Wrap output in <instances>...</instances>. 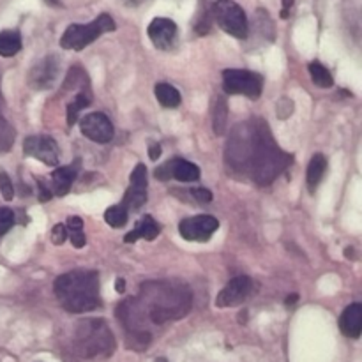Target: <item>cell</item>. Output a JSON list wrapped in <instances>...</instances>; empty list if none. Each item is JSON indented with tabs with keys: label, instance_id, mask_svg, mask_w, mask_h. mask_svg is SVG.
Here are the masks:
<instances>
[{
	"label": "cell",
	"instance_id": "cell-1",
	"mask_svg": "<svg viewBox=\"0 0 362 362\" xmlns=\"http://www.w3.org/2000/svg\"><path fill=\"white\" fill-rule=\"evenodd\" d=\"M191 293L177 283H147L141 296L119 306V318L127 327V346L136 352L147 349L152 336L144 332V322L154 325L179 320L189 311Z\"/></svg>",
	"mask_w": 362,
	"mask_h": 362
},
{
	"label": "cell",
	"instance_id": "cell-2",
	"mask_svg": "<svg viewBox=\"0 0 362 362\" xmlns=\"http://www.w3.org/2000/svg\"><path fill=\"white\" fill-rule=\"evenodd\" d=\"M228 159L237 168H251V177L260 186L271 184L292 163V158L272 141L265 122L243 124L230 141Z\"/></svg>",
	"mask_w": 362,
	"mask_h": 362
},
{
	"label": "cell",
	"instance_id": "cell-3",
	"mask_svg": "<svg viewBox=\"0 0 362 362\" xmlns=\"http://www.w3.org/2000/svg\"><path fill=\"white\" fill-rule=\"evenodd\" d=\"M55 296L60 306L71 313H87L101 306L99 276L94 271H73L55 281Z\"/></svg>",
	"mask_w": 362,
	"mask_h": 362
},
{
	"label": "cell",
	"instance_id": "cell-4",
	"mask_svg": "<svg viewBox=\"0 0 362 362\" xmlns=\"http://www.w3.org/2000/svg\"><path fill=\"white\" fill-rule=\"evenodd\" d=\"M115 338L105 320L94 318V320L78 322L73 336V349L81 359H108L115 352Z\"/></svg>",
	"mask_w": 362,
	"mask_h": 362
},
{
	"label": "cell",
	"instance_id": "cell-5",
	"mask_svg": "<svg viewBox=\"0 0 362 362\" xmlns=\"http://www.w3.org/2000/svg\"><path fill=\"white\" fill-rule=\"evenodd\" d=\"M115 21L110 14H99L94 21L85 25L73 23L66 28V32L60 37V46L64 49H74V52H80L85 46H88L90 42H94L99 35L106 34V32L115 30Z\"/></svg>",
	"mask_w": 362,
	"mask_h": 362
},
{
	"label": "cell",
	"instance_id": "cell-6",
	"mask_svg": "<svg viewBox=\"0 0 362 362\" xmlns=\"http://www.w3.org/2000/svg\"><path fill=\"white\" fill-rule=\"evenodd\" d=\"M214 21L226 32L237 39H246L250 32L247 16L239 4L232 0H218L214 2Z\"/></svg>",
	"mask_w": 362,
	"mask_h": 362
},
{
	"label": "cell",
	"instance_id": "cell-7",
	"mask_svg": "<svg viewBox=\"0 0 362 362\" xmlns=\"http://www.w3.org/2000/svg\"><path fill=\"white\" fill-rule=\"evenodd\" d=\"M223 88L226 94H243L258 99L264 88V78L253 71L225 69L223 71Z\"/></svg>",
	"mask_w": 362,
	"mask_h": 362
},
{
	"label": "cell",
	"instance_id": "cell-8",
	"mask_svg": "<svg viewBox=\"0 0 362 362\" xmlns=\"http://www.w3.org/2000/svg\"><path fill=\"white\" fill-rule=\"evenodd\" d=\"M219 228V221L214 216L200 214L193 218L182 219L179 225V232L182 239L189 243H207L212 237V233Z\"/></svg>",
	"mask_w": 362,
	"mask_h": 362
},
{
	"label": "cell",
	"instance_id": "cell-9",
	"mask_svg": "<svg viewBox=\"0 0 362 362\" xmlns=\"http://www.w3.org/2000/svg\"><path fill=\"white\" fill-rule=\"evenodd\" d=\"M23 152L28 158H34L42 161L48 166H57L60 159V148L52 136L37 134V136H28L23 140Z\"/></svg>",
	"mask_w": 362,
	"mask_h": 362
},
{
	"label": "cell",
	"instance_id": "cell-10",
	"mask_svg": "<svg viewBox=\"0 0 362 362\" xmlns=\"http://www.w3.org/2000/svg\"><path fill=\"white\" fill-rule=\"evenodd\" d=\"M80 129L88 140L95 141V144H108V141L113 140V134H115L112 120L101 112L85 115L80 120Z\"/></svg>",
	"mask_w": 362,
	"mask_h": 362
},
{
	"label": "cell",
	"instance_id": "cell-11",
	"mask_svg": "<svg viewBox=\"0 0 362 362\" xmlns=\"http://www.w3.org/2000/svg\"><path fill=\"white\" fill-rule=\"evenodd\" d=\"M253 290V281L246 276H237V278L230 279L228 285L218 293L216 299V306L218 308H232L243 304L247 297L251 296Z\"/></svg>",
	"mask_w": 362,
	"mask_h": 362
},
{
	"label": "cell",
	"instance_id": "cell-12",
	"mask_svg": "<svg viewBox=\"0 0 362 362\" xmlns=\"http://www.w3.org/2000/svg\"><path fill=\"white\" fill-rule=\"evenodd\" d=\"M154 177L159 180L175 179L179 182H194L200 179V168L186 159H172L166 165L156 168Z\"/></svg>",
	"mask_w": 362,
	"mask_h": 362
},
{
	"label": "cell",
	"instance_id": "cell-13",
	"mask_svg": "<svg viewBox=\"0 0 362 362\" xmlns=\"http://www.w3.org/2000/svg\"><path fill=\"white\" fill-rule=\"evenodd\" d=\"M145 202H147V168L140 163L131 173V184L124 194L122 205L126 209H140Z\"/></svg>",
	"mask_w": 362,
	"mask_h": 362
},
{
	"label": "cell",
	"instance_id": "cell-14",
	"mask_svg": "<svg viewBox=\"0 0 362 362\" xmlns=\"http://www.w3.org/2000/svg\"><path fill=\"white\" fill-rule=\"evenodd\" d=\"M57 74H59V59L53 55H49L32 67L30 76H28V83H30L32 88L42 90V88L52 87V83L55 81Z\"/></svg>",
	"mask_w": 362,
	"mask_h": 362
},
{
	"label": "cell",
	"instance_id": "cell-15",
	"mask_svg": "<svg viewBox=\"0 0 362 362\" xmlns=\"http://www.w3.org/2000/svg\"><path fill=\"white\" fill-rule=\"evenodd\" d=\"M152 45L159 49H168L177 37V25L170 18H154L147 28Z\"/></svg>",
	"mask_w": 362,
	"mask_h": 362
},
{
	"label": "cell",
	"instance_id": "cell-16",
	"mask_svg": "<svg viewBox=\"0 0 362 362\" xmlns=\"http://www.w3.org/2000/svg\"><path fill=\"white\" fill-rule=\"evenodd\" d=\"M78 166H80V161L76 159L73 165L60 166V168L53 170L52 177H49V179H52V182H49V191H52V194L62 198L69 193L71 186H73L74 179H76L78 175Z\"/></svg>",
	"mask_w": 362,
	"mask_h": 362
},
{
	"label": "cell",
	"instance_id": "cell-17",
	"mask_svg": "<svg viewBox=\"0 0 362 362\" xmlns=\"http://www.w3.org/2000/svg\"><path fill=\"white\" fill-rule=\"evenodd\" d=\"M339 329L343 334L350 339H359L362 332V306L359 303H354L343 311L339 318Z\"/></svg>",
	"mask_w": 362,
	"mask_h": 362
},
{
	"label": "cell",
	"instance_id": "cell-18",
	"mask_svg": "<svg viewBox=\"0 0 362 362\" xmlns=\"http://www.w3.org/2000/svg\"><path fill=\"white\" fill-rule=\"evenodd\" d=\"M159 232H161V228H159L158 221H156L154 218H151V216H145V218L141 219L140 223H138L136 228H134L133 232H129L126 237H124V240H126L127 244L136 243L138 239L154 240L156 237L159 235Z\"/></svg>",
	"mask_w": 362,
	"mask_h": 362
},
{
	"label": "cell",
	"instance_id": "cell-19",
	"mask_svg": "<svg viewBox=\"0 0 362 362\" xmlns=\"http://www.w3.org/2000/svg\"><path fill=\"white\" fill-rule=\"evenodd\" d=\"M212 21H214V2H211V0H200L197 16H194V30L200 35L209 34L212 27Z\"/></svg>",
	"mask_w": 362,
	"mask_h": 362
},
{
	"label": "cell",
	"instance_id": "cell-20",
	"mask_svg": "<svg viewBox=\"0 0 362 362\" xmlns=\"http://www.w3.org/2000/svg\"><path fill=\"white\" fill-rule=\"evenodd\" d=\"M325 170H327V159H325L322 154H315L313 158H311L310 165H308V172H306V182H308V187H310V191L317 189L320 180L324 179Z\"/></svg>",
	"mask_w": 362,
	"mask_h": 362
},
{
	"label": "cell",
	"instance_id": "cell-21",
	"mask_svg": "<svg viewBox=\"0 0 362 362\" xmlns=\"http://www.w3.org/2000/svg\"><path fill=\"white\" fill-rule=\"evenodd\" d=\"M156 98H158L159 105L165 106V108H177L182 101V95L177 90L175 87H172L170 83H158L154 88Z\"/></svg>",
	"mask_w": 362,
	"mask_h": 362
},
{
	"label": "cell",
	"instance_id": "cell-22",
	"mask_svg": "<svg viewBox=\"0 0 362 362\" xmlns=\"http://www.w3.org/2000/svg\"><path fill=\"white\" fill-rule=\"evenodd\" d=\"M21 49V37L16 30L0 32V55L14 57Z\"/></svg>",
	"mask_w": 362,
	"mask_h": 362
},
{
	"label": "cell",
	"instance_id": "cell-23",
	"mask_svg": "<svg viewBox=\"0 0 362 362\" xmlns=\"http://www.w3.org/2000/svg\"><path fill=\"white\" fill-rule=\"evenodd\" d=\"M67 239H71V244H73L76 250H80V247L85 246V233H83V219L78 218V216H71L69 219H67Z\"/></svg>",
	"mask_w": 362,
	"mask_h": 362
},
{
	"label": "cell",
	"instance_id": "cell-24",
	"mask_svg": "<svg viewBox=\"0 0 362 362\" xmlns=\"http://www.w3.org/2000/svg\"><path fill=\"white\" fill-rule=\"evenodd\" d=\"M226 117H228V105H226L225 98L216 99L214 112H212V126H214V133L221 136L225 133Z\"/></svg>",
	"mask_w": 362,
	"mask_h": 362
},
{
	"label": "cell",
	"instance_id": "cell-25",
	"mask_svg": "<svg viewBox=\"0 0 362 362\" xmlns=\"http://www.w3.org/2000/svg\"><path fill=\"white\" fill-rule=\"evenodd\" d=\"M310 74H311V80H313V83L318 85V87H322V88H329V87H332V83H334L327 67H325L324 64L317 62V60L310 64Z\"/></svg>",
	"mask_w": 362,
	"mask_h": 362
},
{
	"label": "cell",
	"instance_id": "cell-26",
	"mask_svg": "<svg viewBox=\"0 0 362 362\" xmlns=\"http://www.w3.org/2000/svg\"><path fill=\"white\" fill-rule=\"evenodd\" d=\"M105 221L108 223L112 228H122L127 223V209L120 205H112V207L106 209L105 212Z\"/></svg>",
	"mask_w": 362,
	"mask_h": 362
},
{
	"label": "cell",
	"instance_id": "cell-27",
	"mask_svg": "<svg viewBox=\"0 0 362 362\" xmlns=\"http://www.w3.org/2000/svg\"><path fill=\"white\" fill-rule=\"evenodd\" d=\"M88 103H90V98H88L87 94H83V92H80V94L76 95V99H74V103H71V105L67 106V124H69V126H73V124L76 122L78 112L83 110L85 106H88Z\"/></svg>",
	"mask_w": 362,
	"mask_h": 362
},
{
	"label": "cell",
	"instance_id": "cell-28",
	"mask_svg": "<svg viewBox=\"0 0 362 362\" xmlns=\"http://www.w3.org/2000/svg\"><path fill=\"white\" fill-rule=\"evenodd\" d=\"M14 225V212L7 207H0V237L9 232Z\"/></svg>",
	"mask_w": 362,
	"mask_h": 362
},
{
	"label": "cell",
	"instance_id": "cell-29",
	"mask_svg": "<svg viewBox=\"0 0 362 362\" xmlns=\"http://www.w3.org/2000/svg\"><path fill=\"white\" fill-rule=\"evenodd\" d=\"M0 193H2V197L6 198L7 202L13 200V197H14L13 182H11L9 175H7L6 172H0Z\"/></svg>",
	"mask_w": 362,
	"mask_h": 362
},
{
	"label": "cell",
	"instance_id": "cell-30",
	"mask_svg": "<svg viewBox=\"0 0 362 362\" xmlns=\"http://www.w3.org/2000/svg\"><path fill=\"white\" fill-rule=\"evenodd\" d=\"M189 194L198 204H209V202H212V193L209 189H205V187H193L189 191Z\"/></svg>",
	"mask_w": 362,
	"mask_h": 362
},
{
	"label": "cell",
	"instance_id": "cell-31",
	"mask_svg": "<svg viewBox=\"0 0 362 362\" xmlns=\"http://www.w3.org/2000/svg\"><path fill=\"white\" fill-rule=\"evenodd\" d=\"M66 239H67L66 225L59 223V225L53 226V230H52V243L57 244V246H60V244H62Z\"/></svg>",
	"mask_w": 362,
	"mask_h": 362
},
{
	"label": "cell",
	"instance_id": "cell-32",
	"mask_svg": "<svg viewBox=\"0 0 362 362\" xmlns=\"http://www.w3.org/2000/svg\"><path fill=\"white\" fill-rule=\"evenodd\" d=\"M37 187H39V200L41 202H48L49 198H52V191H49V187H46V184L42 182V179H37Z\"/></svg>",
	"mask_w": 362,
	"mask_h": 362
},
{
	"label": "cell",
	"instance_id": "cell-33",
	"mask_svg": "<svg viewBox=\"0 0 362 362\" xmlns=\"http://www.w3.org/2000/svg\"><path fill=\"white\" fill-rule=\"evenodd\" d=\"M159 156H161V145L159 144L148 145V158H151L152 161H156V159H159Z\"/></svg>",
	"mask_w": 362,
	"mask_h": 362
},
{
	"label": "cell",
	"instance_id": "cell-34",
	"mask_svg": "<svg viewBox=\"0 0 362 362\" xmlns=\"http://www.w3.org/2000/svg\"><path fill=\"white\" fill-rule=\"evenodd\" d=\"M293 2H296V0H283V11H281V18H288V14H290V9H292Z\"/></svg>",
	"mask_w": 362,
	"mask_h": 362
},
{
	"label": "cell",
	"instance_id": "cell-35",
	"mask_svg": "<svg viewBox=\"0 0 362 362\" xmlns=\"http://www.w3.org/2000/svg\"><path fill=\"white\" fill-rule=\"evenodd\" d=\"M115 292L117 293L126 292V279H122V278L115 279Z\"/></svg>",
	"mask_w": 362,
	"mask_h": 362
},
{
	"label": "cell",
	"instance_id": "cell-36",
	"mask_svg": "<svg viewBox=\"0 0 362 362\" xmlns=\"http://www.w3.org/2000/svg\"><path fill=\"white\" fill-rule=\"evenodd\" d=\"M46 4H49V6H53V7H62V2H60V0H45Z\"/></svg>",
	"mask_w": 362,
	"mask_h": 362
},
{
	"label": "cell",
	"instance_id": "cell-37",
	"mask_svg": "<svg viewBox=\"0 0 362 362\" xmlns=\"http://www.w3.org/2000/svg\"><path fill=\"white\" fill-rule=\"evenodd\" d=\"M297 300V296L296 293H293V297H288V299H286V304H290V303H296Z\"/></svg>",
	"mask_w": 362,
	"mask_h": 362
},
{
	"label": "cell",
	"instance_id": "cell-38",
	"mask_svg": "<svg viewBox=\"0 0 362 362\" xmlns=\"http://www.w3.org/2000/svg\"><path fill=\"white\" fill-rule=\"evenodd\" d=\"M154 362H168V361H166L165 357H158V359H156Z\"/></svg>",
	"mask_w": 362,
	"mask_h": 362
}]
</instances>
